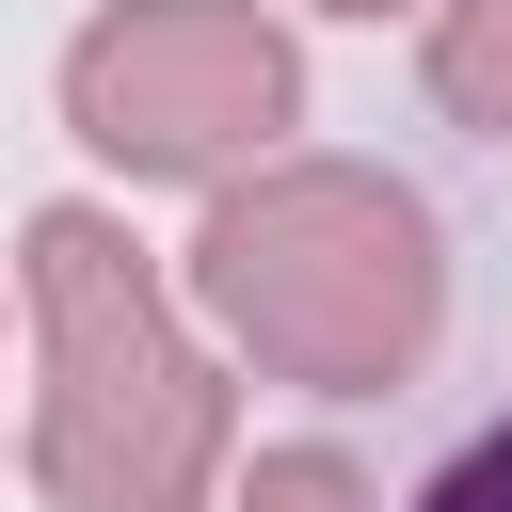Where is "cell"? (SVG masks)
Returning a JSON list of instances; mask_svg holds the SVG:
<instances>
[{
  "instance_id": "1",
  "label": "cell",
  "mask_w": 512,
  "mask_h": 512,
  "mask_svg": "<svg viewBox=\"0 0 512 512\" xmlns=\"http://www.w3.org/2000/svg\"><path fill=\"white\" fill-rule=\"evenodd\" d=\"M192 304L272 368V384H320V400H384L432 320H448V240L400 176L368 160H256L208 240H192Z\"/></svg>"
},
{
  "instance_id": "2",
  "label": "cell",
  "mask_w": 512,
  "mask_h": 512,
  "mask_svg": "<svg viewBox=\"0 0 512 512\" xmlns=\"http://www.w3.org/2000/svg\"><path fill=\"white\" fill-rule=\"evenodd\" d=\"M16 272H32V352H48V384H32L48 512H192L224 464V384L176 336L144 240L112 208H32Z\"/></svg>"
},
{
  "instance_id": "3",
  "label": "cell",
  "mask_w": 512,
  "mask_h": 512,
  "mask_svg": "<svg viewBox=\"0 0 512 512\" xmlns=\"http://www.w3.org/2000/svg\"><path fill=\"white\" fill-rule=\"evenodd\" d=\"M304 112V64L256 0H112L64 48V128L112 176H240Z\"/></svg>"
},
{
  "instance_id": "4",
  "label": "cell",
  "mask_w": 512,
  "mask_h": 512,
  "mask_svg": "<svg viewBox=\"0 0 512 512\" xmlns=\"http://www.w3.org/2000/svg\"><path fill=\"white\" fill-rule=\"evenodd\" d=\"M432 96L480 144H512V0H432Z\"/></svg>"
},
{
  "instance_id": "5",
  "label": "cell",
  "mask_w": 512,
  "mask_h": 512,
  "mask_svg": "<svg viewBox=\"0 0 512 512\" xmlns=\"http://www.w3.org/2000/svg\"><path fill=\"white\" fill-rule=\"evenodd\" d=\"M240 512H368V480H352L336 448H272V464L240 480Z\"/></svg>"
},
{
  "instance_id": "6",
  "label": "cell",
  "mask_w": 512,
  "mask_h": 512,
  "mask_svg": "<svg viewBox=\"0 0 512 512\" xmlns=\"http://www.w3.org/2000/svg\"><path fill=\"white\" fill-rule=\"evenodd\" d=\"M416 512H512V416H496V432H464V448L432 464V496H416Z\"/></svg>"
},
{
  "instance_id": "7",
  "label": "cell",
  "mask_w": 512,
  "mask_h": 512,
  "mask_svg": "<svg viewBox=\"0 0 512 512\" xmlns=\"http://www.w3.org/2000/svg\"><path fill=\"white\" fill-rule=\"evenodd\" d=\"M320 16H400V0H320Z\"/></svg>"
}]
</instances>
